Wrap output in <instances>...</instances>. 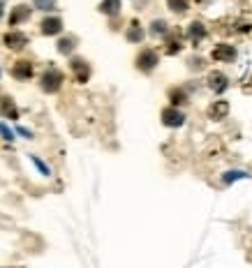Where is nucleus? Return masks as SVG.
<instances>
[{"mask_svg":"<svg viewBox=\"0 0 252 268\" xmlns=\"http://www.w3.org/2000/svg\"><path fill=\"white\" fill-rule=\"evenodd\" d=\"M63 86V74L56 67H49L42 76V90L44 92H58Z\"/></svg>","mask_w":252,"mask_h":268,"instance_id":"obj_1","label":"nucleus"},{"mask_svg":"<svg viewBox=\"0 0 252 268\" xmlns=\"http://www.w3.org/2000/svg\"><path fill=\"white\" fill-rule=\"evenodd\" d=\"M155 65H158V53H155V51L146 49V51H141V53L137 55V67H139L141 72H150Z\"/></svg>","mask_w":252,"mask_h":268,"instance_id":"obj_2","label":"nucleus"},{"mask_svg":"<svg viewBox=\"0 0 252 268\" xmlns=\"http://www.w3.org/2000/svg\"><path fill=\"white\" fill-rule=\"evenodd\" d=\"M227 113H229V102L227 100H218L208 106V118L210 120H222V118H227Z\"/></svg>","mask_w":252,"mask_h":268,"instance_id":"obj_3","label":"nucleus"},{"mask_svg":"<svg viewBox=\"0 0 252 268\" xmlns=\"http://www.w3.org/2000/svg\"><path fill=\"white\" fill-rule=\"evenodd\" d=\"M236 58V49L229 44H220L213 49V60H220V63H231Z\"/></svg>","mask_w":252,"mask_h":268,"instance_id":"obj_4","label":"nucleus"},{"mask_svg":"<svg viewBox=\"0 0 252 268\" xmlns=\"http://www.w3.org/2000/svg\"><path fill=\"white\" fill-rule=\"evenodd\" d=\"M183 120H185V116L181 113V111H176L171 106V109H164L162 111V123L167 125V127H181Z\"/></svg>","mask_w":252,"mask_h":268,"instance_id":"obj_5","label":"nucleus"},{"mask_svg":"<svg viewBox=\"0 0 252 268\" xmlns=\"http://www.w3.org/2000/svg\"><path fill=\"white\" fill-rule=\"evenodd\" d=\"M208 86H210V90H215V92H224L229 88V79L224 76L222 72H210Z\"/></svg>","mask_w":252,"mask_h":268,"instance_id":"obj_6","label":"nucleus"},{"mask_svg":"<svg viewBox=\"0 0 252 268\" xmlns=\"http://www.w3.org/2000/svg\"><path fill=\"white\" fill-rule=\"evenodd\" d=\"M5 44L10 46V49H24V46L28 44V37H26L24 32L12 30V32H7L5 35Z\"/></svg>","mask_w":252,"mask_h":268,"instance_id":"obj_7","label":"nucleus"},{"mask_svg":"<svg viewBox=\"0 0 252 268\" xmlns=\"http://www.w3.org/2000/svg\"><path fill=\"white\" fill-rule=\"evenodd\" d=\"M72 69H74V74H76V81L79 83H86L88 81V76H90V67H88V63L86 60H72Z\"/></svg>","mask_w":252,"mask_h":268,"instance_id":"obj_8","label":"nucleus"},{"mask_svg":"<svg viewBox=\"0 0 252 268\" xmlns=\"http://www.w3.org/2000/svg\"><path fill=\"white\" fill-rule=\"evenodd\" d=\"M28 18H30V7H28V5H16V7L12 9L10 26H16V23H21V21H28Z\"/></svg>","mask_w":252,"mask_h":268,"instance_id":"obj_9","label":"nucleus"},{"mask_svg":"<svg viewBox=\"0 0 252 268\" xmlns=\"http://www.w3.org/2000/svg\"><path fill=\"white\" fill-rule=\"evenodd\" d=\"M63 30V21L58 16H49L42 21V32L44 35H58Z\"/></svg>","mask_w":252,"mask_h":268,"instance_id":"obj_10","label":"nucleus"},{"mask_svg":"<svg viewBox=\"0 0 252 268\" xmlns=\"http://www.w3.org/2000/svg\"><path fill=\"white\" fill-rule=\"evenodd\" d=\"M187 35H190V40L195 42V44H199V42L206 37V28H204V23L192 21V23H190V28H187Z\"/></svg>","mask_w":252,"mask_h":268,"instance_id":"obj_11","label":"nucleus"},{"mask_svg":"<svg viewBox=\"0 0 252 268\" xmlns=\"http://www.w3.org/2000/svg\"><path fill=\"white\" fill-rule=\"evenodd\" d=\"M12 74H14L16 79H30V76H33V65L26 63V60H21V63H16V65H14Z\"/></svg>","mask_w":252,"mask_h":268,"instance_id":"obj_12","label":"nucleus"},{"mask_svg":"<svg viewBox=\"0 0 252 268\" xmlns=\"http://www.w3.org/2000/svg\"><path fill=\"white\" fill-rule=\"evenodd\" d=\"M100 12L109 14V16H116L121 12V0H102L100 3Z\"/></svg>","mask_w":252,"mask_h":268,"instance_id":"obj_13","label":"nucleus"},{"mask_svg":"<svg viewBox=\"0 0 252 268\" xmlns=\"http://www.w3.org/2000/svg\"><path fill=\"white\" fill-rule=\"evenodd\" d=\"M127 40H130V42H141V40H144V30H141L139 21H132L130 30H127Z\"/></svg>","mask_w":252,"mask_h":268,"instance_id":"obj_14","label":"nucleus"},{"mask_svg":"<svg viewBox=\"0 0 252 268\" xmlns=\"http://www.w3.org/2000/svg\"><path fill=\"white\" fill-rule=\"evenodd\" d=\"M0 113H3V116H10L12 120H14L16 116H19V113H16L14 102H12V100H3V104H0Z\"/></svg>","mask_w":252,"mask_h":268,"instance_id":"obj_15","label":"nucleus"},{"mask_svg":"<svg viewBox=\"0 0 252 268\" xmlns=\"http://www.w3.org/2000/svg\"><path fill=\"white\" fill-rule=\"evenodd\" d=\"M167 3H169V9H171V12H178V14L187 12V0H167Z\"/></svg>","mask_w":252,"mask_h":268,"instance_id":"obj_16","label":"nucleus"},{"mask_svg":"<svg viewBox=\"0 0 252 268\" xmlns=\"http://www.w3.org/2000/svg\"><path fill=\"white\" fill-rule=\"evenodd\" d=\"M72 49H74V40H72V37H65V40H61L58 42V51H61V53H72Z\"/></svg>","mask_w":252,"mask_h":268,"instance_id":"obj_17","label":"nucleus"},{"mask_svg":"<svg viewBox=\"0 0 252 268\" xmlns=\"http://www.w3.org/2000/svg\"><path fill=\"white\" fill-rule=\"evenodd\" d=\"M241 178H247L245 171H227L224 174V183H234V180H241Z\"/></svg>","mask_w":252,"mask_h":268,"instance_id":"obj_18","label":"nucleus"},{"mask_svg":"<svg viewBox=\"0 0 252 268\" xmlns=\"http://www.w3.org/2000/svg\"><path fill=\"white\" fill-rule=\"evenodd\" d=\"M150 32H153V35H164V32H167V23L164 21H153Z\"/></svg>","mask_w":252,"mask_h":268,"instance_id":"obj_19","label":"nucleus"},{"mask_svg":"<svg viewBox=\"0 0 252 268\" xmlns=\"http://www.w3.org/2000/svg\"><path fill=\"white\" fill-rule=\"evenodd\" d=\"M35 7H37V9H44V12H49V9L56 7V0H35Z\"/></svg>","mask_w":252,"mask_h":268,"instance_id":"obj_20","label":"nucleus"},{"mask_svg":"<svg viewBox=\"0 0 252 268\" xmlns=\"http://www.w3.org/2000/svg\"><path fill=\"white\" fill-rule=\"evenodd\" d=\"M185 100H187V97H185V92H183V90H171V102H173V104H183Z\"/></svg>","mask_w":252,"mask_h":268,"instance_id":"obj_21","label":"nucleus"},{"mask_svg":"<svg viewBox=\"0 0 252 268\" xmlns=\"http://www.w3.org/2000/svg\"><path fill=\"white\" fill-rule=\"evenodd\" d=\"M33 162H35V166H37V169H40V171H42V174H44V176H49V166H47V164H44V162H42V160H40V157H33Z\"/></svg>","mask_w":252,"mask_h":268,"instance_id":"obj_22","label":"nucleus"},{"mask_svg":"<svg viewBox=\"0 0 252 268\" xmlns=\"http://www.w3.org/2000/svg\"><path fill=\"white\" fill-rule=\"evenodd\" d=\"M0 134H3V137L7 139V141H12V139H14V134H12V129L10 127H5V125L0 123Z\"/></svg>","mask_w":252,"mask_h":268,"instance_id":"obj_23","label":"nucleus"},{"mask_svg":"<svg viewBox=\"0 0 252 268\" xmlns=\"http://www.w3.org/2000/svg\"><path fill=\"white\" fill-rule=\"evenodd\" d=\"M167 51L169 53H178V51H181V42H169V46H167Z\"/></svg>","mask_w":252,"mask_h":268,"instance_id":"obj_24","label":"nucleus"},{"mask_svg":"<svg viewBox=\"0 0 252 268\" xmlns=\"http://www.w3.org/2000/svg\"><path fill=\"white\" fill-rule=\"evenodd\" d=\"M19 134H24V137H30V132L26 127H19Z\"/></svg>","mask_w":252,"mask_h":268,"instance_id":"obj_25","label":"nucleus"},{"mask_svg":"<svg viewBox=\"0 0 252 268\" xmlns=\"http://www.w3.org/2000/svg\"><path fill=\"white\" fill-rule=\"evenodd\" d=\"M3 9H5V7H3V3H0V16H3Z\"/></svg>","mask_w":252,"mask_h":268,"instance_id":"obj_26","label":"nucleus"},{"mask_svg":"<svg viewBox=\"0 0 252 268\" xmlns=\"http://www.w3.org/2000/svg\"><path fill=\"white\" fill-rule=\"evenodd\" d=\"M250 83H252V76H250Z\"/></svg>","mask_w":252,"mask_h":268,"instance_id":"obj_27","label":"nucleus"}]
</instances>
